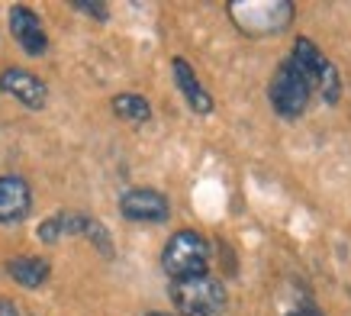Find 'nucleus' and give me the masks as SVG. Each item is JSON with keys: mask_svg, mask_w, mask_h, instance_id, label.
<instances>
[{"mask_svg": "<svg viewBox=\"0 0 351 316\" xmlns=\"http://www.w3.org/2000/svg\"><path fill=\"white\" fill-rule=\"evenodd\" d=\"M161 268H165L171 281L206 274L210 271V242L193 229L174 232L165 242V249H161Z\"/></svg>", "mask_w": 351, "mask_h": 316, "instance_id": "f257e3e1", "label": "nucleus"}, {"mask_svg": "<svg viewBox=\"0 0 351 316\" xmlns=\"http://www.w3.org/2000/svg\"><path fill=\"white\" fill-rule=\"evenodd\" d=\"M168 294L181 316H223L226 313V287L213 274H197L184 281H171Z\"/></svg>", "mask_w": 351, "mask_h": 316, "instance_id": "f03ea898", "label": "nucleus"}, {"mask_svg": "<svg viewBox=\"0 0 351 316\" xmlns=\"http://www.w3.org/2000/svg\"><path fill=\"white\" fill-rule=\"evenodd\" d=\"M313 91H316L313 81H309L306 74L300 71L290 58H284V62L277 65L271 84H267V100H271V106H274L284 120H297V116L309 106Z\"/></svg>", "mask_w": 351, "mask_h": 316, "instance_id": "7ed1b4c3", "label": "nucleus"}, {"mask_svg": "<svg viewBox=\"0 0 351 316\" xmlns=\"http://www.w3.org/2000/svg\"><path fill=\"white\" fill-rule=\"evenodd\" d=\"M229 10L235 13V23L242 26L248 36H267V32H277L284 30L293 16V7H290L287 0H248V3H232Z\"/></svg>", "mask_w": 351, "mask_h": 316, "instance_id": "20e7f679", "label": "nucleus"}, {"mask_svg": "<svg viewBox=\"0 0 351 316\" xmlns=\"http://www.w3.org/2000/svg\"><path fill=\"white\" fill-rule=\"evenodd\" d=\"M119 213L132 223H168L171 203L161 190L152 188H132L119 197Z\"/></svg>", "mask_w": 351, "mask_h": 316, "instance_id": "39448f33", "label": "nucleus"}, {"mask_svg": "<svg viewBox=\"0 0 351 316\" xmlns=\"http://www.w3.org/2000/svg\"><path fill=\"white\" fill-rule=\"evenodd\" d=\"M0 91L10 94L13 100H20L23 106H29V110H43L45 100H49V87H45L43 78H36L32 71L16 68V65L0 71Z\"/></svg>", "mask_w": 351, "mask_h": 316, "instance_id": "423d86ee", "label": "nucleus"}, {"mask_svg": "<svg viewBox=\"0 0 351 316\" xmlns=\"http://www.w3.org/2000/svg\"><path fill=\"white\" fill-rule=\"evenodd\" d=\"M10 32H13V39L20 43L23 52L32 55V58L49 52V36H45L36 10H29V7H20V3L10 7Z\"/></svg>", "mask_w": 351, "mask_h": 316, "instance_id": "0eeeda50", "label": "nucleus"}, {"mask_svg": "<svg viewBox=\"0 0 351 316\" xmlns=\"http://www.w3.org/2000/svg\"><path fill=\"white\" fill-rule=\"evenodd\" d=\"M32 210V190L20 174H0V223L10 226V223L26 220Z\"/></svg>", "mask_w": 351, "mask_h": 316, "instance_id": "6e6552de", "label": "nucleus"}, {"mask_svg": "<svg viewBox=\"0 0 351 316\" xmlns=\"http://www.w3.org/2000/svg\"><path fill=\"white\" fill-rule=\"evenodd\" d=\"M171 68H174V81H178L184 100H187V106H191L193 113H200V116L213 113V94L200 84V78H197V71L191 68V62H187V58H174Z\"/></svg>", "mask_w": 351, "mask_h": 316, "instance_id": "1a4fd4ad", "label": "nucleus"}, {"mask_svg": "<svg viewBox=\"0 0 351 316\" xmlns=\"http://www.w3.org/2000/svg\"><path fill=\"white\" fill-rule=\"evenodd\" d=\"M49 271H52V264L39 258V255H20V258H10L7 262V274H10L13 281L26 291H36V287H43L49 281Z\"/></svg>", "mask_w": 351, "mask_h": 316, "instance_id": "9d476101", "label": "nucleus"}, {"mask_svg": "<svg viewBox=\"0 0 351 316\" xmlns=\"http://www.w3.org/2000/svg\"><path fill=\"white\" fill-rule=\"evenodd\" d=\"M290 62L297 65L300 71L313 81V87L319 84L322 71H326V65H329V62H326V55L316 49V43H313V39H306V36H300V39H297L293 52H290Z\"/></svg>", "mask_w": 351, "mask_h": 316, "instance_id": "9b49d317", "label": "nucleus"}, {"mask_svg": "<svg viewBox=\"0 0 351 316\" xmlns=\"http://www.w3.org/2000/svg\"><path fill=\"white\" fill-rule=\"evenodd\" d=\"M84 223H87L84 213H55L45 223H39V239L52 245L58 239H64V236H81Z\"/></svg>", "mask_w": 351, "mask_h": 316, "instance_id": "f8f14e48", "label": "nucleus"}, {"mask_svg": "<svg viewBox=\"0 0 351 316\" xmlns=\"http://www.w3.org/2000/svg\"><path fill=\"white\" fill-rule=\"evenodd\" d=\"M113 113L126 123H149L152 120V104L142 94H117L113 97Z\"/></svg>", "mask_w": 351, "mask_h": 316, "instance_id": "ddd939ff", "label": "nucleus"}, {"mask_svg": "<svg viewBox=\"0 0 351 316\" xmlns=\"http://www.w3.org/2000/svg\"><path fill=\"white\" fill-rule=\"evenodd\" d=\"M319 94H322V100H326V104H339V94H341V78H339V68H335V65H326V71H322V78H319Z\"/></svg>", "mask_w": 351, "mask_h": 316, "instance_id": "4468645a", "label": "nucleus"}, {"mask_svg": "<svg viewBox=\"0 0 351 316\" xmlns=\"http://www.w3.org/2000/svg\"><path fill=\"white\" fill-rule=\"evenodd\" d=\"M77 13H87V16H94L97 23H107L110 20V7L107 3H94V0H75L71 3Z\"/></svg>", "mask_w": 351, "mask_h": 316, "instance_id": "2eb2a0df", "label": "nucleus"}, {"mask_svg": "<svg viewBox=\"0 0 351 316\" xmlns=\"http://www.w3.org/2000/svg\"><path fill=\"white\" fill-rule=\"evenodd\" d=\"M0 316H20V310H16V304H13V300L0 297Z\"/></svg>", "mask_w": 351, "mask_h": 316, "instance_id": "dca6fc26", "label": "nucleus"}, {"mask_svg": "<svg viewBox=\"0 0 351 316\" xmlns=\"http://www.w3.org/2000/svg\"><path fill=\"white\" fill-rule=\"evenodd\" d=\"M287 316H322V313H316L313 306H306V310H293V313H287Z\"/></svg>", "mask_w": 351, "mask_h": 316, "instance_id": "f3484780", "label": "nucleus"}, {"mask_svg": "<svg viewBox=\"0 0 351 316\" xmlns=\"http://www.w3.org/2000/svg\"><path fill=\"white\" fill-rule=\"evenodd\" d=\"M149 316H168V313H149Z\"/></svg>", "mask_w": 351, "mask_h": 316, "instance_id": "a211bd4d", "label": "nucleus"}]
</instances>
